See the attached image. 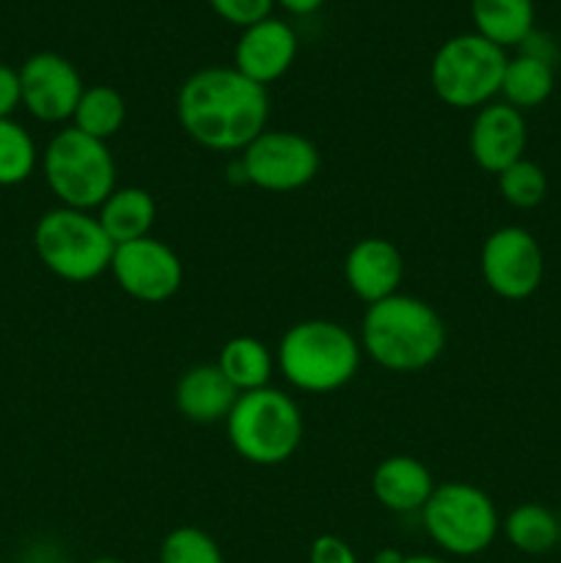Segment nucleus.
Masks as SVG:
<instances>
[{
    "mask_svg": "<svg viewBox=\"0 0 561 563\" xmlns=\"http://www.w3.org/2000/svg\"><path fill=\"white\" fill-rule=\"evenodd\" d=\"M526 146L528 124L520 110L506 102H490L476 110L468 132V152L479 168L498 176L512 163L526 157Z\"/></svg>",
    "mask_w": 561,
    "mask_h": 563,
    "instance_id": "obj_13",
    "label": "nucleus"
},
{
    "mask_svg": "<svg viewBox=\"0 0 561 563\" xmlns=\"http://www.w3.org/2000/svg\"><path fill=\"white\" fill-rule=\"evenodd\" d=\"M402 563H449V561L435 559V555H405V561Z\"/></svg>",
    "mask_w": 561,
    "mask_h": 563,
    "instance_id": "obj_32",
    "label": "nucleus"
},
{
    "mask_svg": "<svg viewBox=\"0 0 561 563\" xmlns=\"http://www.w3.org/2000/svg\"><path fill=\"white\" fill-rule=\"evenodd\" d=\"M344 278L352 295L366 306L396 295L402 278H405V262H402L399 247L383 236L358 240L344 258Z\"/></svg>",
    "mask_w": 561,
    "mask_h": 563,
    "instance_id": "obj_15",
    "label": "nucleus"
},
{
    "mask_svg": "<svg viewBox=\"0 0 561 563\" xmlns=\"http://www.w3.org/2000/svg\"><path fill=\"white\" fill-rule=\"evenodd\" d=\"M275 3L280 5V9H286L289 14H314L317 9H322L328 0H275Z\"/></svg>",
    "mask_w": 561,
    "mask_h": 563,
    "instance_id": "obj_30",
    "label": "nucleus"
},
{
    "mask_svg": "<svg viewBox=\"0 0 561 563\" xmlns=\"http://www.w3.org/2000/svg\"><path fill=\"white\" fill-rule=\"evenodd\" d=\"M160 563H226L218 542L193 526L174 528L160 544Z\"/></svg>",
    "mask_w": 561,
    "mask_h": 563,
    "instance_id": "obj_26",
    "label": "nucleus"
},
{
    "mask_svg": "<svg viewBox=\"0 0 561 563\" xmlns=\"http://www.w3.org/2000/svg\"><path fill=\"white\" fill-rule=\"evenodd\" d=\"M42 174L61 207L91 212L116 190V159L108 143L64 126L42 152Z\"/></svg>",
    "mask_w": 561,
    "mask_h": 563,
    "instance_id": "obj_5",
    "label": "nucleus"
},
{
    "mask_svg": "<svg viewBox=\"0 0 561 563\" xmlns=\"http://www.w3.org/2000/svg\"><path fill=\"white\" fill-rule=\"evenodd\" d=\"M97 218L113 245L152 236V225L157 220V203L152 192L143 187H116L108 201L97 209Z\"/></svg>",
    "mask_w": 561,
    "mask_h": 563,
    "instance_id": "obj_18",
    "label": "nucleus"
},
{
    "mask_svg": "<svg viewBox=\"0 0 561 563\" xmlns=\"http://www.w3.org/2000/svg\"><path fill=\"white\" fill-rule=\"evenodd\" d=\"M308 563H358V555L344 539L333 537V533H324V537L314 539Z\"/></svg>",
    "mask_w": 561,
    "mask_h": 563,
    "instance_id": "obj_28",
    "label": "nucleus"
},
{
    "mask_svg": "<svg viewBox=\"0 0 561 563\" xmlns=\"http://www.w3.org/2000/svg\"><path fill=\"white\" fill-rule=\"evenodd\" d=\"M471 20L501 49L520 47L534 33V0H471Z\"/></svg>",
    "mask_w": 561,
    "mask_h": 563,
    "instance_id": "obj_19",
    "label": "nucleus"
},
{
    "mask_svg": "<svg viewBox=\"0 0 561 563\" xmlns=\"http://www.w3.org/2000/svg\"><path fill=\"white\" fill-rule=\"evenodd\" d=\"M127 121V102L113 86H91L82 91L77 102L72 126L97 141L108 143L110 137L119 135V130Z\"/></svg>",
    "mask_w": 561,
    "mask_h": 563,
    "instance_id": "obj_23",
    "label": "nucleus"
},
{
    "mask_svg": "<svg viewBox=\"0 0 561 563\" xmlns=\"http://www.w3.org/2000/svg\"><path fill=\"white\" fill-rule=\"evenodd\" d=\"M110 275L132 300L157 306V302L170 300L182 289L185 267L174 247L154 236H143V240L116 245L113 258H110Z\"/></svg>",
    "mask_w": 561,
    "mask_h": 563,
    "instance_id": "obj_11",
    "label": "nucleus"
},
{
    "mask_svg": "<svg viewBox=\"0 0 561 563\" xmlns=\"http://www.w3.org/2000/svg\"><path fill=\"white\" fill-rule=\"evenodd\" d=\"M402 561H405V555H402L399 550H391V548L380 550V553L374 555V563H402Z\"/></svg>",
    "mask_w": 561,
    "mask_h": 563,
    "instance_id": "obj_31",
    "label": "nucleus"
},
{
    "mask_svg": "<svg viewBox=\"0 0 561 563\" xmlns=\"http://www.w3.org/2000/svg\"><path fill=\"white\" fill-rule=\"evenodd\" d=\"M556 88L553 64L537 58V55L520 53L517 58L506 60L504 82H501V97L506 104L522 110L539 108L550 99Z\"/></svg>",
    "mask_w": 561,
    "mask_h": 563,
    "instance_id": "obj_21",
    "label": "nucleus"
},
{
    "mask_svg": "<svg viewBox=\"0 0 561 563\" xmlns=\"http://www.w3.org/2000/svg\"><path fill=\"white\" fill-rule=\"evenodd\" d=\"M424 531L440 550L460 559L484 553L498 537V509L484 489L468 482L438 484L421 509Z\"/></svg>",
    "mask_w": 561,
    "mask_h": 563,
    "instance_id": "obj_8",
    "label": "nucleus"
},
{
    "mask_svg": "<svg viewBox=\"0 0 561 563\" xmlns=\"http://www.w3.org/2000/svg\"><path fill=\"white\" fill-rule=\"evenodd\" d=\"M361 341L339 322L306 319L280 335V374L302 394H333L344 388L361 366Z\"/></svg>",
    "mask_w": 561,
    "mask_h": 563,
    "instance_id": "obj_3",
    "label": "nucleus"
},
{
    "mask_svg": "<svg viewBox=\"0 0 561 563\" xmlns=\"http://www.w3.org/2000/svg\"><path fill=\"white\" fill-rule=\"evenodd\" d=\"M88 563H127V561H121V559H94Z\"/></svg>",
    "mask_w": 561,
    "mask_h": 563,
    "instance_id": "obj_33",
    "label": "nucleus"
},
{
    "mask_svg": "<svg viewBox=\"0 0 561 563\" xmlns=\"http://www.w3.org/2000/svg\"><path fill=\"white\" fill-rule=\"evenodd\" d=\"M504 537L526 555H544L559 548V517L539 504H520L506 515Z\"/></svg>",
    "mask_w": 561,
    "mask_h": 563,
    "instance_id": "obj_22",
    "label": "nucleus"
},
{
    "mask_svg": "<svg viewBox=\"0 0 561 563\" xmlns=\"http://www.w3.org/2000/svg\"><path fill=\"white\" fill-rule=\"evenodd\" d=\"M361 350L394 374H416L432 366L446 350V324L429 302L410 295H391L366 306Z\"/></svg>",
    "mask_w": 561,
    "mask_h": 563,
    "instance_id": "obj_2",
    "label": "nucleus"
},
{
    "mask_svg": "<svg viewBox=\"0 0 561 563\" xmlns=\"http://www.w3.org/2000/svg\"><path fill=\"white\" fill-rule=\"evenodd\" d=\"M295 58L297 33L292 31L289 22L275 20V16L242 27L234 44V69L264 88L280 80L292 69Z\"/></svg>",
    "mask_w": 561,
    "mask_h": 563,
    "instance_id": "obj_14",
    "label": "nucleus"
},
{
    "mask_svg": "<svg viewBox=\"0 0 561 563\" xmlns=\"http://www.w3.org/2000/svg\"><path fill=\"white\" fill-rule=\"evenodd\" d=\"M435 478L421 460L407 454L388 456L374 467L372 493L383 509L396 515L421 511L435 493Z\"/></svg>",
    "mask_w": 561,
    "mask_h": 563,
    "instance_id": "obj_16",
    "label": "nucleus"
},
{
    "mask_svg": "<svg viewBox=\"0 0 561 563\" xmlns=\"http://www.w3.org/2000/svg\"><path fill=\"white\" fill-rule=\"evenodd\" d=\"M506 60V49L479 33L446 38L429 66L435 97L457 110H479L495 102L504 82Z\"/></svg>",
    "mask_w": 561,
    "mask_h": 563,
    "instance_id": "obj_7",
    "label": "nucleus"
},
{
    "mask_svg": "<svg viewBox=\"0 0 561 563\" xmlns=\"http://www.w3.org/2000/svg\"><path fill=\"white\" fill-rule=\"evenodd\" d=\"M22 108L44 124L72 121L80 102L82 77L69 58L58 53H36L20 66Z\"/></svg>",
    "mask_w": 561,
    "mask_h": 563,
    "instance_id": "obj_12",
    "label": "nucleus"
},
{
    "mask_svg": "<svg viewBox=\"0 0 561 563\" xmlns=\"http://www.w3.org/2000/svg\"><path fill=\"white\" fill-rule=\"evenodd\" d=\"M559 548H561V517H559Z\"/></svg>",
    "mask_w": 561,
    "mask_h": 563,
    "instance_id": "obj_34",
    "label": "nucleus"
},
{
    "mask_svg": "<svg viewBox=\"0 0 561 563\" xmlns=\"http://www.w3.org/2000/svg\"><path fill=\"white\" fill-rule=\"evenodd\" d=\"M38 148L31 132L14 119L0 121V187L22 185L38 165Z\"/></svg>",
    "mask_w": 561,
    "mask_h": 563,
    "instance_id": "obj_24",
    "label": "nucleus"
},
{
    "mask_svg": "<svg viewBox=\"0 0 561 563\" xmlns=\"http://www.w3.org/2000/svg\"><path fill=\"white\" fill-rule=\"evenodd\" d=\"M237 399H240V394L226 379L218 363H198V366L187 368L176 383L174 394L176 410L193 423H226Z\"/></svg>",
    "mask_w": 561,
    "mask_h": 563,
    "instance_id": "obj_17",
    "label": "nucleus"
},
{
    "mask_svg": "<svg viewBox=\"0 0 561 563\" xmlns=\"http://www.w3.org/2000/svg\"><path fill=\"white\" fill-rule=\"evenodd\" d=\"M319 148L300 132L264 130L240 152V174L267 192H295L319 174Z\"/></svg>",
    "mask_w": 561,
    "mask_h": 563,
    "instance_id": "obj_9",
    "label": "nucleus"
},
{
    "mask_svg": "<svg viewBox=\"0 0 561 563\" xmlns=\"http://www.w3.org/2000/svg\"><path fill=\"white\" fill-rule=\"evenodd\" d=\"M179 126L209 152H242L267 130V88L234 66H207L182 82L176 97Z\"/></svg>",
    "mask_w": 561,
    "mask_h": 563,
    "instance_id": "obj_1",
    "label": "nucleus"
},
{
    "mask_svg": "<svg viewBox=\"0 0 561 563\" xmlns=\"http://www.w3.org/2000/svg\"><path fill=\"white\" fill-rule=\"evenodd\" d=\"M218 368L234 385L237 394H251L267 388L275 372V357L264 341L253 335H234L220 350Z\"/></svg>",
    "mask_w": 561,
    "mask_h": 563,
    "instance_id": "obj_20",
    "label": "nucleus"
},
{
    "mask_svg": "<svg viewBox=\"0 0 561 563\" xmlns=\"http://www.w3.org/2000/svg\"><path fill=\"white\" fill-rule=\"evenodd\" d=\"M302 412L289 394L275 388H258L240 394L226 418V438L245 462L258 467H275L292 460L300 449Z\"/></svg>",
    "mask_w": 561,
    "mask_h": 563,
    "instance_id": "obj_4",
    "label": "nucleus"
},
{
    "mask_svg": "<svg viewBox=\"0 0 561 563\" xmlns=\"http://www.w3.org/2000/svg\"><path fill=\"white\" fill-rule=\"evenodd\" d=\"M33 247L38 262L55 278L69 284H88L102 273H110V258L116 251L97 214L69 207H55L38 218Z\"/></svg>",
    "mask_w": 561,
    "mask_h": 563,
    "instance_id": "obj_6",
    "label": "nucleus"
},
{
    "mask_svg": "<svg viewBox=\"0 0 561 563\" xmlns=\"http://www.w3.org/2000/svg\"><path fill=\"white\" fill-rule=\"evenodd\" d=\"M207 3L220 20L242 31V27H251L256 22L267 20L275 0H207Z\"/></svg>",
    "mask_w": 561,
    "mask_h": 563,
    "instance_id": "obj_27",
    "label": "nucleus"
},
{
    "mask_svg": "<svg viewBox=\"0 0 561 563\" xmlns=\"http://www.w3.org/2000/svg\"><path fill=\"white\" fill-rule=\"evenodd\" d=\"M498 190L515 209H534L548 196V176L531 159H517L498 174Z\"/></svg>",
    "mask_w": 561,
    "mask_h": 563,
    "instance_id": "obj_25",
    "label": "nucleus"
},
{
    "mask_svg": "<svg viewBox=\"0 0 561 563\" xmlns=\"http://www.w3.org/2000/svg\"><path fill=\"white\" fill-rule=\"evenodd\" d=\"M20 104H22L20 71L11 69V66H6V64H0V121L11 119Z\"/></svg>",
    "mask_w": 561,
    "mask_h": 563,
    "instance_id": "obj_29",
    "label": "nucleus"
},
{
    "mask_svg": "<svg viewBox=\"0 0 561 563\" xmlns=\"http://www.w3.org/2000/svg\"><path fill=\"white\" fill-rule=\"evenodd\" d=\"M479 269L487 289L501 300H526L542 286V247L531 231L520 225H504L484 240Z\"/></svg>",
    "mask_w": 561,
    "mask_h": 563,
    "instance_id": "obj_10",
    "label": "nucleus"
}]
</instances>
